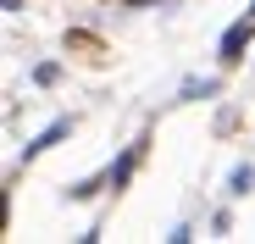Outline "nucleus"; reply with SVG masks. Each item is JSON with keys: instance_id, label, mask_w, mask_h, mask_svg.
<instances>
[{"instance_id": "1", "label": "nucleus", "mask_w": 255, "mask_h": 244, "mask_svg": "<svg viewBox=\"0 0 255 244\" xmlns=\"http://www.w3.org/2000/svg\"><path fill=\"white\" fill-rule=\"evenodd\" d=\"M250 28H255V11H250V17H239V22L222 33V61H239V56H244V45H250Z\"/></svg>"}, {"instance_id": "2", "label": "nucleus", "mask_w": 255, "mask_h": 244, "mask_svg": "<svg viewBox=\"0 0 255 244\" xmlns=\"http://www.w3.org/2000/svg\"><path fill=\"white\" fill-rule=\"evenodd\" d=\"M67 128H72V122H67V117H56V122H50V128H45V133H39V139H33V144L22 150V161H33V155H45V150H50V144H56L61 133H67Z\"/></svg>"}, {"instance_id": "3", "label": "nucleus", "mask_w": 255, "mask_h": 244, "mask_svg": "<svg viewBox=\"0 0 255 244\" xmlns=\"http://www.w3.org/2000/svg\"><path fill=\"white\" fill-rule=\"evenodd\" d=\"M255 189V167H250V161H239V167L228 172V194H250Z\"/></svg>"}, {"instance_id": "4", "label": "nucleus", "mask_w": 255, "mask_h": 244, "mask_svg": "<svg viewBox=\"0 0 255 244\" xmlns=\"http://www.w3.org/2000/svg\"><path fill=\"white\" fill-rule=\"evenodd\" d=\"M139 155H144V144H133V150H128V155L117 161V167H111V183H128V172L139 167Z\"/></svg>"}, {"instance_id": "5", "label": "nucleus", "mask_w": 255, "mask_h": 244, "mask_svg": "<svg viewBox=\"0 0 255 244\" xmlns=\"http://www.w3.org/2000/svg\"><path fill=\"white\" fill-rule=\"evenodd\" d=\"M200 95L211 100V95H217V84H211V78H205V84H200V78H194V84H183V100H200Z\"/></svg>"}]
</instances>
